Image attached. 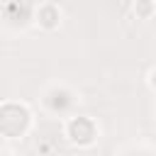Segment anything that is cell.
Returning a JSON list of instances; mask_svg holds the SVG:
<instances>
[{
    "label": "cell",
    "mask_w": 156,
    "mask_h": 156,
    "mask_svg": "<svg viewBox=\"0 0 156 156\" xmlns=\"http://www.w3.org/2000/svg\"><path fill=\"white\" fill-rule=\"evenodd\" d=\"M146 85H149V90L156 95V66H154V68L146 73Z\"/></svg>",
    "instance_id": "8992f818"
},
{
    "label": "cell",
    "mask_w": 156,
    "mask_h": 156,
    "mask_svg": "<svg viewBox=\"0 0 156 156\" xmlns=\"http://www.w3.org/2000/svg\"><path fill=\"white\" fill-rule=\"evenodd\" d=\"M76 105V93L68 85H51L41 95V107L49 115H68Z\"/></svg>",
    "instance_id": "3957f363"
},
{
    "label": "cell",
    "mask_w": 156,
    "mask_h": 156,
    "mask_svg": "<svg viewBox=\"0 0 156 156\" xmlns=\"http://www.w3.org/2000/svg\"><path fill=\"white\" fill-rule=\"evenodd\" d=\"M63 136L76 149H90L100 139V124L90 115H71L63 122Z\"/></svg>",
    "instance_id": "7a4b0ae2"
},
{
    "label": "cell",
    "mask_w": 156,
    "mask_h": 156,
    "mask_svg": "<svg viewBox=\"0 0 156 156\" xmlns=\"http://www.w3.org/2000/svg\"><path fill=\"white\" fill-rule=\"evenodd\" d=\"M132 12L136 20H151V17H156V2L154 0H134Z\"/></svg>",
    "instance_id": "5b68a950"
},
{
    "label": "cell",
    "mask_w": 156,
    "mask_h": 156,
    "mask_svg": "<svg viewBox=\"0 0 156 156\" xmlns=\"http://www.w3.org/2000/svg\"><path fill=\"white\" fill-rule=\"evenodd\" d=\"M61 20H63V12L56 2H41L34 12V22L41 32H56L61 27Z\"/></svg>",
    "instance_id": "277c9868"
},
{
    "label": "cell",
    "mask_w": 156,
    "mask_h": 156,
    "mask_svg": "<svg viewBox=\"0 0 156 156\" xmlns=\"http://www.w3.org/2000/svg\"><path fill=\"white\" fill-rule=\"evenodd\" d=\"M32 110L27 102H0V136L5 139H22L32 129Z\"/></svg>",
    "instance_id": "6da1fadb"
}]
</instances>
